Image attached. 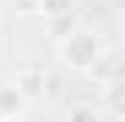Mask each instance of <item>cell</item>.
Returning a JSON list of instances; mask_svg holds the SVG:
<instances>
[{"mask_svg": "<svg viewBox=\"0 0 125 122\" xmlns=\"http://www.w3.org/2000/svg\"><path fill=\"white\" fill-rule=\"evenodd\" d=\"M0 122H3V115H0Z\"/></svg>", "mask_w": 125, "mask_h": 122, "instance_id": "30bf717a", "label": "cell"}, {"mask_svg": "<svg viewBox=\"0 0 125 122\" xmlns=\"http://www.w3.org/2000/svg\"><path fill=\"white\" fill-rule=\"evenodd\" d=\"M47 27L54 31V41H61V37H68V34L78 27V20H74V14H68V17H51Z\"/></svg>", "mask_w": 125, "mask_h": 122, "instance_id": "8992f818", "label": "cell"}, {"mask_svg": "<svg viewBox=\"0 0 125 122\" xmlns=\"http://www.w3.org/2000/svg\"><path fill=\"white\" fill-rule=\"evenodd\" d=\"M17 88H21V95L27 102H34L37 95H41V88H44V78H41V71H34V68H24L21 75H17V81H14Z\"/></svg>", "mask_w": 125, "mask_h": 122, "instance_id": "3957f363", "label": "cell"}, {"mask_svg": "<svg viewBox=\"0 0 125 122\" xmlns=\"http://www.w3.org/2000/svg\"><path fill=\"white\" fill-rule=\"evenodd\" d=\"M74 3H78V0H41L37 17H44V20H51V17H68V14H74Z\"/></svg>", "mask_w": 125, "mask_h": 122, "instance_id": "277c9868", "label": "cell"}, {"mask_svg": "<svg viewBox=\"0 0 125 122\" xmlns=\"http://www.w3.org/2000/svg\"><path fill=\"white\" fill-rule=\"evenodd\" d=\"M3 122H27V119H3Z\"/></svg>", "mask_w": 125, "mask_h": 122, "instance_id": "ba28073f", "label": "cell"}, {"mask_svg": "<svg viewBox=\"0 0 125 122\" xmlns=\"http://www.w3.org/2000/svg\"><path fill=\"white\" fill-rule=\"evenodd\" d=\"M102 109L98 105H71L68 109V115H64V122H102Z\"/></svg>", "mask_w": 125, "mask_h": 122, "instance_id": "5b68a950", "label": "cell"}, {"mask_svg": "<svg viewBox=\"0 0 125 122\" xmlns=\"http://www.w3.org/2000/svg\"><path fill=\"white\" fill-rule=\"evenodd\" d=\"M10 10H14L17 17H37L41 0H10Z\"/></svg>", "mask_w": 125, "mask_h": 122, "instance_id": "52a82bcc", "label": "cell"}, {"mask_svg": "<svg viewBox=\"0 0 125 122\" xmlns=\"http://www.w3.org/2000/svg\"><path fill=\"white\" fill-rule=\"evenodd\" d=\"M58 58L68 71H78V75H91L98 68V61L105 58V48L95 31L88 27H74L68 37L58 41Z\"/></svg>", "mask_w": 125, "mask_h": 122, "instance_id": "6da1fadb", "label": "cell"}, {"mask_svg": "<svg viewBox=\"0 0 125 122\" xmlns=\"http://www.w3.org/2000/svg\"><path fill=\"white\" fill-rule=\"evenodd\" d=\"M27 109H31V102L21 95V88L14 81L0 85V115L3 119H27Z\"/></svg>", "mask_w": 125, "mask_h": 122, "instance_id": "7a4b0ae2", "label": "cell"}, {"mask_svg": "<svg viewBox=\"0 0 125 122\" xmlns=\"http://www.w3.org/2000/svg\"><path fill=\"white\" fill-rule=\"evenodd\" d=\"M0 27H3V10H0Z\"/></svg>", "mask_w": 125, "mask_h": 122, "instance_id": "9c48e42d", "label": "cell"}]
</instances>
